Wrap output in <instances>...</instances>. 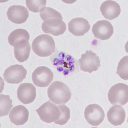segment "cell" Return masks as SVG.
I'll return each instance as SVG.
<instances>
[{
  "mask_svg": "<svg viewBox=\"0 0 128 128\" xmlns=\"http://www.w3.org/2000/svg\"><path fill=\"white\" fill-rule=\"evenodd\" d=\"M48 98L57 105L65 104L72 98V93L67 85L62 82H54L48 89Z\"/></svg>",
  "mask_w": 128,
  "mask_h": 128,
  "instance_id": "6da1fadb",
  "label": "cell"
},
{
  "mask_svg": "<svg viewBox=\"0 0 128 128\" xmlns=\"http://www.w3.org/2000/svg\"><path fill=\"white\" fill-rule=\"evenodd\" d=\"M32 48L36 55L42 57H45L55 52V43L50 36L42 34L34 39L32 42Z\"/></svg>",
  "mask_w": 128,
  "mask_h": 128,
  "instance_id": "7a4b0ae2",
  "label": "cell"
},
{
  "mask_svg": "<svg viewBox=\"0 0 128 128\" xmlns=\"http://www.w3.org/2000/svg\"><path fill=\"white\" fill-rule=\"evenodd\" d=\"M108 99L112 105H125L128 102V86L122 83L114 85L108 93Z\"/></svg>",
  "mask_w": 128,
  "mask_h": 128,
  "instance_id": "3957f363",
  "label": "cell"
},
{
  "mask_svg": "<svg viewBox=\"0 0 128 128\" xmlns=\"http://www.w3.org/2000/svg\"><path fill=\"white\" fill-rule=\"evenodd\" d=\"M40 119L44 122L50 124L60 118L61 112L58 106L48 100L36 110Z\"/></svg>",
  "mask_w": 128,
  "mask_h": 128,
  "instance_id": "277c9868",
  "label": "cell"
},
{
  "mask_svg": "<svg viewBox=\"0 0 128 128\" xmlns=\"http://www.w3.org/2000/svg\"><path fill=\"white\" fill-rule=\"evenodd\" d=\"M78 61L80 70L90 74L97 71L101 66L99 57L92 50H86Z\"/></svg>",
  "mask_w": 128,
  "mask_h": 128,
  "instance_id": "5b68a950",
  "label": "cell"
},
{
  "mask_svg": "<svg viewBox=\"0 0 128 128\" xmlns=\"http://www.w3.org/2000/svg\"><path fill=\"white\" fill-rule=\"evenodd\" d=\"M32 77L35 86L39 87H46L49 86L53 80L54 74L48 67L40 66L34 70Z\"/></svg>",
  "mask_w": 128,
  "mask_h": 128,
  "instance_id": "8992f818",
  "label": "cell"
},
{
  "mask_svg": "<svg viewBox=\"0 0 128 128\" xmlns=\"http://www.w3.org/2000/svg\"><path fill=\"white\" fill-rule=\"evenodd\" d=\"M26 74L27 70L23 66L15 64L6 69L3 76L8 83L16 84L22 82L26 78Z\"/></svg>",
  "mask_w": 128,
  "mask_h": 128,
  "instance_id": "52a82bcc",
  "label": "cell"
},
{
  "mask_svg": "<svg viewBox=\"0 0 128 128\" xmlns=\"http://www.w3.org/2000/svg\"><path fill=\"white\" fill-rule=\"evenodd\" d=\"M84 118L87 122L93 126H98L104 121L105 114L101 107L92 104L86 107L84 112Z\"/></svg>",
  "mask_w": 128,
  "mask_h": 128,
  "instance_id": "ba28073f",
  "label": "cell"
},
{
  "mask_svg": "<svg viewBox=\"0 0 128 128\" xmlns=\"http://www.w3.org/2000/svg\"><path fill=\"white\" fill-rule=\"evenodd\" d=\"M75 61L73 57L64 54V52L58 54L52 60L54 66L56 67L58 72H62L64 75H68L75 69Z\"/></svg>",
  "mask_w": 128,
  "mask_h": 128,
  "instance_id": "9c48e42d",
  "label": "cell"
},
{
  "mask_svg": "<svg viewBox=\"0 0 128 128\" xmlns=\"http://www.w3.org/2000/svg\"><path fill=\"white\" fill-rule=\"evenodd\" d=\"M92 31L95 38L101 40H106L112 36L114 28L108 20H99L93 25Z\"/></svg>",
  "mask_w": 128,
  "mask_h": 128,
  "instance_id": "30bf717a",
  "label": "cell"
},
{
  "mask_svg": "<svg viewBox=\"0 0 128 128\" xmlns=\"http://www.w3.org/2000/svg\"><path fill=\"white\" fill-rule=\"evenodd\" d=\"M42 28L45 34H50L54 36L62 35L66 30V24L61 19H48L43 22Z\"/></svg>",
  "mask_w": 128,
  "mask_h": 128,
  "instance_id": "8fae6325",
  "label": "cell"
},
{
  "mask_svg": "<svg viewBox=\"0 0 128 128\" xmlns=\"http://www.w3.org/2000/svg\"><path fill=\"white\" fill-rule=\"evenodd\" d=\"M17 97L24 104H28L34 102L36 96V88L32 83H24L18 89Z\"/></svg>",
  "mask_w": 128,
  "mask_h": 128,
  "instance_id": "7c38bea8",
  "label": "cell"
},
{
  "mask_svg": "<svg viewBox=\"0 0 128 128\" xmlns=\"http://www.w3.org/2000/svg\"><path fill=\"white\" fill-rule=\"evenodd\" d=\"M6 15L9 20L16 24L24 23L29 16L26 8L18 5L10 6L7 11Z\"/></svg>",
  "mask_w": 128,
  "mask_h": 128,
  "instance_id": "4fadbf2b",
  "label": "cell"
},
{
  "mask_svg": "<svg viewBox=\"0 0 128 128\" xmlns=\"http://www.w3.org/2000/svg\"><path fill=\"white\" fill-rule=\"evenodd\" d=\"M90 26L88 20L83 18H76L68 24L69 32L76 36H82L90 30Z\"/></svg>",
  "mask_w": 128,
  "mask_h": 128,
  "instance_id": "5bb4252c",
  "label": "cell"
},
{
  "mask_svg": "<svg viewBox=\"0 0 128 128\" xmlns=\"http://www.w3.org/2000/svg\"><path fill=\"white\" fill-rule=\"evenodd\" d=\"M29 113L27 108L22 105L15 106L10 111L9 118L12 123L16 126H22L28 121Z\"/></svg>",
  "mask_w": 128,
  "mask_h": 128,
  "instance_id": "9a60e30c",
  "label": "cell"
},
{
  "mask_svg": "<svg viewBox=\"0 0 128 128\" xmlns=\"http://www.w3.org/2000/svg\"><path fill=\"white\" fill-rule=\"evenodd\" d=\"M100 10L105 18L113 20L118 17L121 12L120 6L118 3L113 0H106L102 3Z\"/></svg>",
  "mask_w": 128,
  "mask_h": 128,
  "instance_id": "2e32d148",
  "label": "cell"
},
{
  "mask_svg": "<svg viewBox=\"0 0 128 128\" xmlns=\"http://www.w3.org/2000/svg\"><path fill=\"white\" fill-rule=\"evenodd\" d=\"M30 50L29 41L25 40L18 41L14 46L15 58L20 62H24L29 57Z\"/></svg>",
  "mask_w": 128,
  "mask_h": 128,
  "instance_id": "e0dca14e",
  "label": "cell"
},
{
  "mask_svg": "<svg viewBox=\"0 0 128 128\" xmlns=\"http://www.w3.org/2000/svg\"><path fill=\"white\" fill-rule=\"evenodd\" d=\"M126 116L125 111L122 107L118 105L112 107L107 114L108 122L115 126L122 125L125 120Z\"/></svg>",
  "mask_w": 128,
  "mask_h": 128,
  "instance_id": "ac0fdd59",
  "label": "cell"
},
{
  "mask_svg": "<svg viewBox=\"0 0 128 128\" xmlns=\"http://www.w3.org/2000/svg\"><path fill=\"white\" fill-rule=\"evenodd\" d=\"M22 40L29 41L30 35L28 32L23 29H17L12 31L8 37V42L10 45L13 46L18 41Z\"/></svg>",
  "mask_w": 128,
  "mask_h": 128,
  "instance_id": "d6986e66",
  "label": "cell"
},
{
  "mask_svg": "<svg viewBox=\"0 0 128 128\" xmlns=\"http://www.w3.org/2000/svg\"><path fill=\"white\" fill-rule=\"evenodd\" d=\"M12 101L10 99L9 95H0V116H4L8 114L13 105Z\"/></svg>",
  "mask_w": 128,
  "mask_h": 128,
  "instance_id": "ffe728a7",
  "label": "cell"
},
{
  "mask_svg": "<svg viewBox=\"0 0 128 128\" xmlns=\"http://www.w3.org/2000/svg\"><path fill=\"white\" fill-rule=\"evenodd\" d=\"M40 16L43 21L48 19L58 18L62 20V16L61 13L52 8L44 7L41 9L40 11Z\"/></svg>",
  "mask_w": 128,
  "mask_h": 128,
  "instance_id": "44dd1931",
  "label": "cell"
},
{
  "mask_svg": "<svg viewBox=\"0 0 128 128\" xmlns=\"http://www.w3.org/2000/svg\"><path fill=\"white\" fill-rule=\"evenodd\" d=\"M128 56L121 59L116 68V74L124 80H128Z\"/></svg>",
  "mask_w": 128,
  "mask_h": 128,
  "instance_id": "7402d4cb",
  "label": "cell"
},
{
  "mask_svg": "<svg viewBox=\"0 0 128 128\" xmlns=\"http://www.w3.org/2000/svg\"><path fill=\"white\" fill-rule=\"evenodd\" d=\"M61 112L60 118L55 122V124L63 126L67 124L70 119V111L68 107L64 105L58 106Z\"/></svg>",
  "mask_w": 128,
  "mask_h": 128,
  "instance_id": "603a6c76",
  "label": "cell"
},
{
  "mask_svg": "<svg viewBox=\"0 0 128 128\" xmlns=\"http://www.w3.org/2000/svg\"><path fill=\"white\" fill-rule=\"evenodd\" d=\"M46 0H26V4L28 9L31 12H38L41 9L44 8L46 5Z\"/></svg>",
  "mask_w": 128,
  "mask_h": 128,
  "instance_id": "cb8c5ba5",
  "label": "cell"
}]
</instances>
